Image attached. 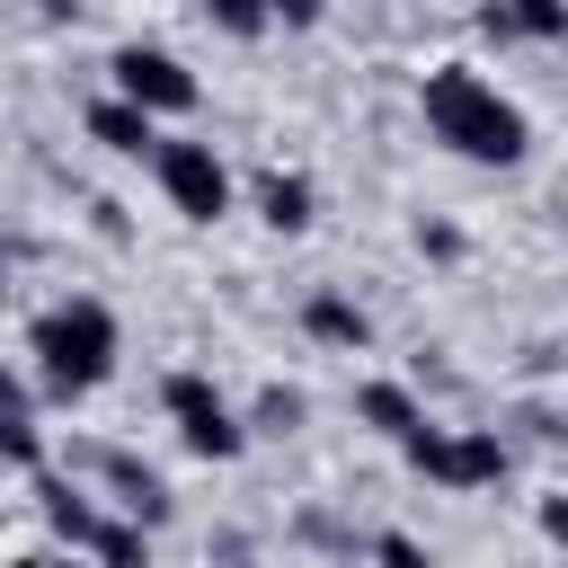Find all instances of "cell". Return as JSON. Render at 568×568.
<instances>
[{"instance_id":"ba28073f","label":"cell","mask_w":568,"mask_h":568,"mask_svg":"<svg viewBox=\"0 0 568 568\" xmlns=\"http://www.w3.org/2000/svg\"><path fill=\"white\" fill-rule=\"evenodd\" d=\"M36 506H44V524H53V532H62V541L89 559V541H98V524H106V515H98V506H89L71 479H36Z\"/></svg>"},{"instance_id":"d6986e66","label":"cell","mask_w":568,"mask_h":568,"mask_svg":"<svg viewBox=\"0 0 568 568\" xmlns=\"http://www.w3.org/2000/svg\"><path fill=\"white\" fill-rule=\"evenodd\" d=\"M328 0H266V27H320Z\"/></svg>"},{"instance_id":"277c9868","label":"cell","mask_w":568,"mask_h":568,"mask_svg":"<svg viewBox=\"0 0 568 568\" xmlns=\"http://www.w3.org/2000/svg\"><path fill=\"white\" fill-rule=\"evenodd\" d=\"M160 399H169V417H178V444H186V453L231 462V453L248 444V426L231 417V399H222L204 373H169V382H160Z\"/></svg>"},{"instance_id":"9a60e30c","label":"cell","mask_w":568,"mask_h":568,"mask_svg":"<svg viewBox=\"0 0 568 568\" xmlns=\"http://www.w3.org/2000/svg\"><path fill=\"white\" fill-rule=\"evenodd\" d=\"M0 462H18V470H36V462H44V435H36V417H27V408H0Z\"/></svg>"},{"instance_id":"2e32d148","label":"cell","mask_w":568,"mask_h":568,"mask_svg":"<svg viewBox=\"0 0 568 568\" xmlns=\"http://www.w3.org/2000/svg\"><path fill=\"white\" fill-rule=\"evenodd\" d=\"M204 18L222 36H266V0H204Z\"/></svg>"},{"instance_id":"9c48e42d","label":"cell","mask_w":568,"mask_h":568,"mask_svg":"<svg viewBox=\"0 0 568 568\" xmlns=\"http://www.w3.org/2000/svg\"><path fill=\"white\" fill-rule=\"evenodd\" d=\"M89 142H106V151H124V160L160 151L151 115H142V106H124V98H98V106H89Z\"/></svg>"},{"instance_id":"8fae6325","label":"cell","mask_w":568,"mask_h":568,"mask_svg":"<svg viewBox=\"0 0 568 568\" xmlns=\"http://www.w3.org/2000/svg\"><path fill=\"white\" fill-rule=\"evenodd\" d=\"M479 27H488V36H532V44H559V36H568V0H497Z\"/></svg>"},{"instance_id":"44dd1931","label":"cell","mask_w":568,"mask_h":568,"mask_svg":"<svg viewBox=\"0 0 568 568\" xmlns=\"http://www.w3.org/2000/svg\"><path fill=\"white\" fill-rule=\"evenodd\" d=\"M18 568H98V559H80V550H71V559H53V550H36V559H18Z\"/></svg>"},{"instance_id":"4fadbf2b","label":"cell","mask_w":568,"mask_h":568,"mask_svg":"<svg viewBox=\"0 0 568 568\" xmlns=\"http://www.w3.org/2000/svg\"><path fill=\"white\" fill-rule=\"evenodd\" d=\"M257 213L275 222V231H311V178H257Z\"/></svg>"},{"instance_id":"3957f363","label":"cell","mask_w":568,"mask_h":568,"mask_svg":"<svg viewBox=\"0 0 568 568\" xmlns=\"http://www.w3.org/2000/svg\"><path fill=\"white\" fill-rule=\"evenodd\" d=\"M399 453L435 488H497L506 479V435H488V426H417V435H399Z\"/></svg>"},{"instance_id":"5b68a950","label":"cell","mask_w":568,"mask_h":568,"mask_svg":"<svg viewBox=\"0 0 568 568\" xmlns=\"http://www.w3.org/2000/svg\"><path fill=\"white\" fill-rule=\"evenodd\" d=\"M151 169H160V195H169L186 222H222V213H231V169L213 160V142H160Z\"/></svg>"},{"instance_id":"ffe728a7","label":"cell","mask_w":568,"mask_h":568,"mask_svg":"<svg viewBox=\"0 0 568 568\" xmlns=\"http://www.w3.org/2000/svg\"><path fill=\"white\" fill-rule=\"evenodd\" d=\"M541 532H550V541L568 550V497H541Z\"/></svg>"},{"instance_id":"6da1fadb","label":"cell","mask_w":568,"mask_h":568,"mask_svg":"<svg viewBox=\"0 0 568 568\" xmlns=\"http://www.w3.org/2000/svg\"><path fill=\"white\" fill-rule=\"evenodd\" d=\"M417 106H426V133H435L444 151L479 160V169H515V160H524V142H532L524 106H515V98H497V80H479L470 62H435V71H426V89H417Z\"/></svg>"},{"instance_id":"e0dca14e","label":"cell","mask_w":568,"mask_h":568,"mask_svg":"<svg viewBox=\"0 0 568 568\" xmlns=\"http://www.w3.org/2000/svg\"><path fill=\"white\" fill-rule=\"evenodd\" d=\"M373 559H382V568H435V550H426L417 532H382V541H373Z\"/></svg>"},{"instance_id":"30bf717a","label":"cell","mask_w":568,"mask_h":568,"mask_svg":"<svg viewBox=\"0 0 568 568\" xmlns=\"http://www.w3.org/2000/svg\"><path fill=\"white\" fill-rule=\"evenodd\" d=\"M302 328H311L320 346H346V355H355V346L373 337L364 302H346V293H311V302H302Z\"/></svg>"},{"instance_id":"5bb4252c","label":"cell","mask_w":568,"mask_h":568,"mask_svg":"<svg viewBox=\"0 0 568 568\" xmlns=\"http://www.w3.org/2000/svg\"><path fill=\"white\" fill-rule=\"evenodd\" d=\"M89 559H98V568H151V532H142V524H98Z\"/></svg>"},{"instance_id":"7a4b0ae2","label":"cell","mask_w":568,"mask_h":568,"mask_svg":"<svg viewBox=\"0 0 568 568\" xmlns=\"http://www.w3.org/2000/svg\"><path fill=\"white\" fill-rule=\"evenodd\" d=\"M27 346H36L44 382H53L62 399H80V390H98V382L115 373V311L89 302V293H71V302H53V311L27 328Z\"/></svg>"},{"instance_id":"8992f818","label":"cell","mask_w":568,"mask_h":568,"mask_svg":"<svg viewBox=\"0 0 568 568\" xmlns=\"http://www.w3.org/2000/svg\"><path fill=\"white\" fill-rule=\"evenodd\" d=\"M106 71H115V98L142 106V115H186L195 106V71L178 53H160V44H124Z\"/></svg>"},{"instance_id":"7402d4cb","label":"cell","mask_w":568,"mask_h":568,"mask_svg":"<svg viewBox=\"0 0 568 568\" xmlns=\"http://www.w3.org/2000/svg\"><path fill=\"white\" fill-rule=\"evenodd\" d=\"M0 408H27V390H18V373L0 364Z\"/></svg>"},{"instance_id":"7c38bea8","label":"cell","mask_w":568,"mask_h":568,"mask_svg":"<svg viewBox=\"0 0 568 568\" xmlns=\"http://www.w3.org/2000/svg\"><path fill=\"white\" fill-rule=\"evenodd\" d=\"M355 417H364V426H373V435H390V444H399V435H417V426H426V408H417V399H408V390H399V382H364V390H355Z\"/></svg>"},{"instance_id":"52a82bcc","label":"cell","mask_w":568,"mask_h":568,"mask_svg":"<svg viewBox=\"0 0 568 568\" xmlns=\"http://www.w3.org/2000/svg\"><path fill=\"white\" fill-rule=\"evenodd\" d=\"M98 470L115 479V497H124V515L151 532V524H169V488H160V470H142V462H124V453H98Z\"/></svg>"},{"instance_id":"ac0fdd59","label":"cell","mask_w":568,"mask_h":568,"mask_svg":"<svg viewBox=\"0 0 568 568\" xmlns=\"http://www.w3.org/2000/svg\"><path fill=\"white\" fill-rule=\"evenodd\" d=\"M257 426H302V390H284V382H275V390L257 399Z\"/></svg>"}]
</instances>
